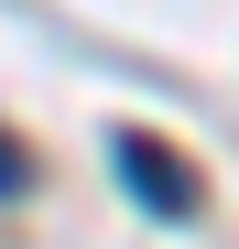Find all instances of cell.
Segmentation results:
<instances>
[{"label":"cell","instance_id":"6da1fadb","mask_svg":"<svg viewBox=\"0 0 239 249\" xmlns=\"http://www.w3.org/2000/svg\"><path fill=\"white\" fill-rule=\"evenodd\" d=\"M109 152H120V174L141 184V206H152V217H196V162H174L152 130H120Z\"/></svg>","mask_w":239,"mask_h":249}]
</instances>
